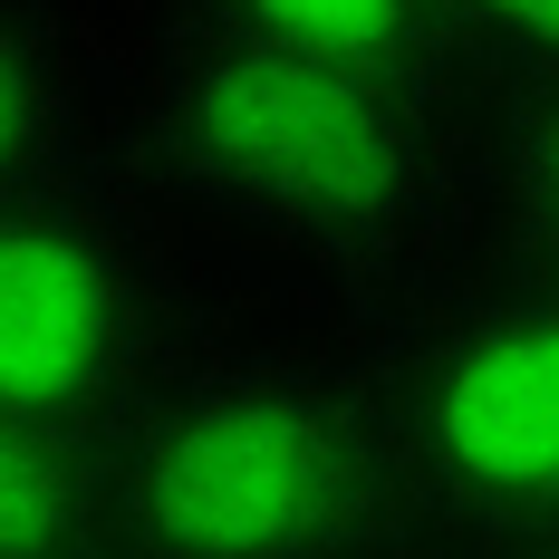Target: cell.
<instances>
[{"label": "cell", "mask_w": 559, "mask_h": 559, "mask_svg": "<svg viewBox=\"0 0 559 559\" xmlns=\"http://www.w3.org/2000/svg\"><path fill=\"white\" fill-rule=\"evenodd\" d=\"M135 135L183 213L347 289H425L473 223V165L444 126V97L193 20H174L145 68Z\"/></svg>", "instance_id": "cell-1"}, {"label": "cell", "mask_w": 559, "mask_h": 559, "mask_svg": "<svg viewBox=\"0 0 559 559\" xmlns=\"http://www.w3.org/2000/svg\"><path fill=\"white\" fill-rule=\"evenodd\" d=\"M415 531L357 367L174 357L107 435L126 559H386Z\"/></svg>", "instance_id": "cell-2"}, {"label": "cell", "mask_w": 559, "mask_h": 559, "mask_svg": "<svg viewBox=\"0 0 559 559\" xmlns=\"http://www.w3.org/2000/svg\"><path fill=\"white\" fill-rule=\"evenodd\" d=\"M377 329L386 337L357 357V386L405 511L463 540L559 521V280L405 289Z\"/></svg>", "instance_id": "cell-3"}, {"label": "cell", "mask_w": 559, "mask_h": 559, "mask_svg": "<svg viewBox=\"0 0 559 559\" xmlns=\"http://www.w3.org/2000/svg\"><path fill=\"white\" fill-rule=\"evenodd\" d=\"M174 367V289L126 203L68 174L49 193L0 203V405L97 435Z\"/></svg>", "instance_id": "cell-4"}, {"label": "cell", "mask_w": 559, "mask_h": 559, "mask_svg": "<svg viewBox=\"0 0 559 559\" xmlns=\"http://www.w3.org/2000/svg\"><path fill=\"white\" fill-rule=\"evenodd\" d=\"M174 10L193 29L299 49V58H337V68H367V78L425 87V97H444L453 78H463L435 0H174Z\"/></svg>", "instance_id": "cell-5"}, {"label": "cell", "mask_w": 559, "mask_h": 559, "mask_svg": "<svg viewBox=\"0 0 559 559\" xmlns=\"http://www.w3.org/2000/svg\"><path fill=\"white\" fill-rule=\"evenodd\" d=\"M87 174L78 58L39 0H0V203Z\"/></svg>", "instance_id": "cell-6"}, {"label": "cell", "mask_w": 559, "mask_h": 559, "mask_svg": "<svg viewBox=\"0 0 559 559\" xmlns=\"http://www.w3.org/2000/svg\"><path fill=\"white\" fill-rule=\"evenodd\" d=\"M58 540H107V444L0 405V559Z\"/></svg>", "instance_id": "cell-7"}, {"label": "cell", "mask_w": 559, "mask_h": 559, "mask_svg": "<svg viewBox=\"0 0 559 559\" xmlns=\"http://www.w3.org/2000/svg\"><path fill=\"white\" fill-rule=\"evenodd\" d=\"M473 203L511 241V271H550L559 280V87L511 97L492 155L473 174Z\"/></svg>", "instance_id": "cell-8"}, {"label": "cell", "mask_w": 559, "mask_h": 559, "mask_svg": "<svg viewBox=\"0 0 559 559\" xmlns=\"http://www.w3.org/2000/svg\"><path fill=\"white\" fill-rule=\"evenodd\" d=\"M463 78H492L502 97L559 87V0H444Z\"/></svg>", "instance_id": "cell-9"}, {"label": "cell", "mask_w": 559, "mask_h": 559, "mask_svg": "<svg viewBox=\"0 0 559 559\" xmlns=\"http://www.w3.org/2000/svg\"><path fill=\"white\" fill-rule=\"evenodd\" d=\"M463 559H559V521H540V531H492V540H463Z\"/></svg>", "instance_id": "cell-10"}, {"label": "cell", "mask_w": 559, "mask_h": 559, "mask_svg": "<svg viewBox=\"0 0 559 559\" xmlns=\"http://www.w3.org/2000/svg\"><path fill=\"white\" fill-rule=\"evenodd\" d=\"M10 559H126L116 540H58V550H10Z\"/></svg>", "instance_id": "cell-11"}, {"label": "cell", "mask_w": 559, "mask_h": 559, "mask_svg": "<svg viewBox=\"0 0 559 559\" xmlns=\"http://www.w3.org/2000/svg\"><path fill=\"white\" fill-rule=\"evenodd\" d=\"M435 20H444V0H435ZM444 39H453V29H444Z\"/></svg>", "instance_id": "cell-12"}]
</instances>
